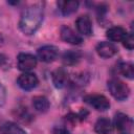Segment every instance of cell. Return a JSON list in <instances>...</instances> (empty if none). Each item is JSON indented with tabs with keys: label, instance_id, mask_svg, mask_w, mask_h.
Here are the masks:
<instances>
[{
	"label": "cell",
	"instance_id": "cell-1",
	"mask_svg": "<svg viewBox=\"0 0 134 134\" xmlns=\"http://www.w3.org/2000/svg\"><path fill=\"white\" fill-rule=\"evenodd\" d=\"M44 16L42 3H35L27 6L21 14L19 21V28L25 35L35 34L40 27Z\"/></svg>",
	"mask_w": 134,
	"mask_h": 134
},
{
	"label": "cell",
	"instance_id": "cell-23",
	"mask_svg": "<svg viewBox=\"0 0 134 134\" xmlns=\"http://www.w3.org/2000/svg\"><path fill=\"white\" fill-rule=\"evenodd\" d=\"M119 134H130V132H120Z\"/></svg>",
	"mask_w": 134,
	"mask_h": 134
},
{
	"label": "cell",
	"instance_id": "cell-14",
	"mask_svg": "<svg viewBox=\"0 0 134 134\" xmlns=\"http://www.w3.org/2000/svg\"><path fill=\"white\" fill-rule=\"evenodd\" d=\"M81 59H82V53L77 50H72V49L65 51L62 57V61L66 66H74L81 61Z\"/></svg>",
	"mask_w": 134,
	"mask_h": 134
},
{
	"label": "cell",
	"instance_id": "cell-13",
	"mask_svg": "<svg viewBox=\"0 0 134 134\" xmlns=\"http://www.w3.org/2000/svg\"><path fill=\"white\" fill-rule=\"evenodd\" d=\"M94 130L98 134H111L113 130V125L109 118L100 117L96 120L94 125Z\"/></svg>",
	"mask_w": 134,
	"mask_h": 134
},
{
	"label": "cell",
	"instance_id": "cell-21",
	"mask_svg": "<svg viewBox=\"0 0 134 134\" xmlns=\"http://www.w3.org/2000/svg\"><path fill=\"white\" fill-rule=\"evenodd\" d=\"M5 99H6V90L4 86L0 83V106H3L5 104Z\"/></svg>",
	"mask_w": 134,
	"mask_h": 134
},
{
	"label": "cell",
	"instance_id": "cell-6",
	"mask_svg": "<svg viewBox=\"0 0 134 134\" xmlns=\"http://www.w3.org/2000/svg\"><path fill=\"white\" fill-rule=\"evenodd\" d=\"M18 68L22 71H29L37 66V58L31 53L22 52L18 55Z\"/></svg>",
	"mask_w": 134,
	"mask_h": 134
},
{
	"label": "cell",
	"instance_id": "cell-9",
	"mask_svg": "<svg viewBox=\"0 0 134 134\" xmlns=\"http://www.w3.org/2000/svg\"><path fill=\"white\" fill-rule=\"evenodd\" d=\"M96 52L99 57L108 59L113 57L117 52V48L111 42H100L96 45Z\"/></svg>",
	"mask_w": 134,
	"mask_h": 134
},
{
	"label": "cell",
	"instance_id": "cell-3",
	"mask_svg": "<svg viewBox=\"0 0 134 134\" xmlns=\"http://www.w3.org/2000/svg\"><path fill=\"white\" fill-rule=\"evenodd\" d=\"M85 103H87L89 106L93 107L97 111H106L110 108V102L109 99L100 94H89L84 97Z\"/></svg>",
	"mask_w": 134,
	"mask_h": 134
},
{
	"label": "cell",
	"instance_id": "cell-5",
	"mask_svg": "<svg viewBox=\"0 0 134 134\" xmlns=\"http://www.w3.org/2000/svg\"><path fill=\"white\" fill-rule=\"evenodd\" d=\"M59 55V49L53 45H45L38 49V58L45 63L53 62Z\"/></svg>",
	"mask_w": 134,
	"mask_h": 134
},
{
	"label": "cell",
	"instance_id": "cell-2",
	"mask_svg": "<svg viewBox=\"0 0 134 134\" xmlns=\"http://www.w3.org/2000/svg\"><path fill=\"white\" fill-rule=\"evenodd\" d=\"M108 89L111 95L117 100H125L130 94V88L128 85L118 79H112L108 81Z\"/></svg>",
	"mask_w": 134,
	"mask_h": 134
},
{
	"label": "cell",
	"instance_id": "cell-11",
	"mask_svg": "<svg viewBox=\"0 0 134 134\" xmlns=\"http://www.w3.org/2000/svg\"><path fill=\"white\" fill-rule=\"evenodd\" d=\"M52 83L55 88H64L68 83V73L64 68H58L52 73Z\"/></svg>",
	"mask_w": 134,
	"mask_h": 134
},
{
	"label": "cell",
	"instance_id": "cell-19",
	"mask_svg": "<svg viewBox=\"0 0 134 134\" xmlns=\"http://www.w3.org/2000/svg\"><path fill=\"white\" fill-rule=\"evenodd\" d=\"M124 46L126 48H128L129 50H132L134 47V39H133V34L132 32H127L126 37L124 38V40L121 41Z\"/></svg>",
	"mask_w": 134,
	"mask_h": 134
},
{
	"label": "cell",
	"instance_id": "cell-4",
	"mask_svg": "<svg viewBox=\"0 0 134 134\" xmlns=\"http://www.w3.org/2000/svg\"><path fill=\"white\" fill-rule=\"evenodd\" d=\"M17 84L21 89L29 91L38 86L39 80L36 74L30 73V72H24L20 74L19 77L17 79Z\"/></svg>",
	"mask_w": 134,
	"mask_h": 134
},
{
	"label": "cell",
	"instance_id": "cell-7",
	"mask_svg": "<svg viewBox=\"0 0 134 134\" xmlns=\"http://www.w3.org/2000/svg\"><path fill=\"white\" fill-rule=\"evenodd\" d=\"M61 39L66 42V43H70L73 45H79L82 43L83 39L80 35H77L73 29H71L68 26H62L61 28Z\"/></svg>",
	"mask_w": 134,
	"mask_h": 134
},
{
	"label": "cell",
	"instance_id": "cell-12",
	"mask_svg": "<svg viewBox=\"0 0 134 134\" xmlns=\"http://www.w3.org/2000/svg\"><path fill=\"white\" fill-rule=\"evenodd\" d=\"M79 4H80L79 1H75V0H68V1L61 0L58 2L59 9L64 16H68V15L75 13L79 7Z\"/></svg>",
	"mask_w": 134,
	"mask_h": 134
},
{
	"label": "cell",
	"instance_id": "cell-20",
	"mask_svg": "<svg viewBox=\"0 0 134 134\" xmlns=\"http://www.w3.org/2000/svg\"><path fill=\"white\" fill-rule=\"evenodd\" d=\"M52 134H70V132L64 126H55L52 129Z\"/></svg>",
	"mask_w": 134,
	"mask_h": 134
},
{
	"label": "cell",
	"instance_id": "cell-18",
	"mask_svg": "<svg viewBox=\"0 0 134 134\" xmlns=\"http://www.w3.org/2000/svg\"><path fill=\"white\" fill-rule=\"evenodd\" d=\"M118 71L121 75H124L127 79L132 80L134 76V69H133V65L132 63L129 62H122L118 65Z\"/></svg>",
	"mask_w": 134,
	"mask_h": 134
},
{
	"label": "cell",
	"instance_id": "cell-8",
	"mask_svg": "<svg viewBox=\"0 0 134 134\" xmlns=\"http://www.w3.org/2000/svg\"><path fill=\"white\" fill-rule=\"evenodd\" d=\"M75 25H76V28L80 34H82L84 36H91L92 22H91V19L89 16H87V15L80 16L75 21Z\"/></svg>",
	"mask_w": 134,
	"mask_h": 134
},
{
	"label": "cell",
	"instance_id": "cell-22",
	"mask_svg": "<svg viewBox=\"0 0 134 134\" xmlns=\"http://www.w3.org/2000/svg\"><path fill=\"white\" fill-rule=\"evenodd\" d=\"M3 41H4V39H3V36H2L1 34H0V45H1L2 43H3Z\"/></svg>",
	"mask_w": 134,
	"mask_h": 134
},
{
	"label": "cell",
	"instance_id": "cell-15",
	"mask_svg": "<svg viewBox=\"0 0 134 134\" xmlns=\"http://www.w3.org/2000/svg\"><path fill=\"white\" fill-rule=\"evenodd\" d=\"M126 35H127L126 29L120 26H114L107 30V37L109 38V40L113 42H121L126 37Z\"/></svg>",
	"mask_w": 134,
	"mask_h": 134
},
{
	"label": "cell",
	"instance_id": "cell-17",
	"mask_svg": "<svg viewBox=\"0 0 134 134\" xmlns=\"http://www.w3.org/2000/svg\"><path fill=\"white\" fill-rule=\"evenodd\" d=\"M32 106H34V108H35L38 112L44 113V112L48 111L50 104H49V100H48L45 96L38 95V96H35V97L32 98Z\"/></svg>",
	"mask_w": 134,
	"mask_h": 134
},
{
	"label": "cell",
	"instance_id": "cell-10",
	"mask_svg": "<svg viewBox=\"0 0 134 134\" xmlns=\"http://www.w3.org/2000/svg\"><path fill=\"white\" fill-rule=\"evenodd\" d=\"M114 126L120 132H129L132 126V120L128 115L119 112L114 117Z\"/></svg>",
	"mask_w": 134,
	"mask_h": 134
},
{
	"label": "cell",
	"instance_id": "cell-16",
	"mask_svg": "<svg viewBox=\"0 0 134 134\" xmlns=\"http://www.w3.org/2000/svg\"><path fill=\"white\" fill-rule=\"evenodd\" d=\"M0 133L1 134H26V132L19 127L17 124L12 121H6L1 125L0 127Z\"/></svg>",
	"mask_w": 134,
	"mask_h": 134
}]
</instances>
